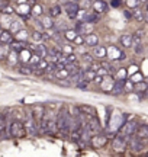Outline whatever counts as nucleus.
Returning <instances> with one entry per match:
<instances>
[{"mask_svg": "<svg viewBox=\"0 0 148 157\" xmlns=\"http://www.w3.org/2000/svg\"><path fill=\"white\" fill-rule=\"evenodd\" d=\"M26 135V129L22 121L19 119H13V121H7L6 119V138L12 137V138H23Z\"/></svg>", "mask_w": 148, "mask_h": 157, "instance_id": "1", "label": "nucleus"}, {"mask_svg": "<svg viewBox=\"0 0 148 157\" xmlns=\"http://www.w3.org/2000/svg\"><path fill=\"white\" fill-rule=\"evenodd\" d=\"M70 122H71V115L67 111V108H63L60 112L57 113V128L58 132L63 135V137H67L70 132Z\"/></svg>", "mask_w": 148, "mask_h": 157, "instance_id": "2", "label": "nucleus"}, {"mask_svg": "<svg viewBox=\"0 0 148 157\" xmlns=\"http://www.w3.org/2000/svg\"><path fill=\"white\" fill-rule=\"evenodd\" d=\"M25 129H26V134L31 135V137H36V135L39 134V128H38V121L34 118L32 113H28L26 118H25Z\"/></svg>", "mask_w": 148, "mask_h": 157, "instance_id": "3", "label": "nucleus"}, {"mask_svg": "<svg viewBox=\"0 0 148 157\" xmlns=\"http://www.w3.org/2000/svg\"><path fill=\"white\" fill-rule=\"evenodd\" d=\"M128 138L129 137H126L124 134H116L115 135V138L112 140V148H113L115 153H124L126 150V147H128Z\"/></svg>", "mask_w": 148, "mask_h": 157, "instance_id": "4", "label": "nucleus"}, {"mask_svg": "<svg viewBox=\"0 0 148 157\" xmlns=\"http://www.w3.org/2000/svg\"><path fill=\"white\" fill-rule=\"evenodd\" d=\"M106 58H109V61H124L126 58V54L124 51L118 48V47H115V45H110L106 48Z\"/></svg>", "mask_w": 148, "mask_h": 157, "instance_id": "5", "label": "nucleus"}, {"mask_svg": "<svg viewBox=\"0 0 148 157\" xmlns=\"http://www.w3.org/2000/svg\"><path fill=\"white\" fill-rule=\"evenodd\" d=\"M137 128H138L137 121H125L122 124V127L119 128V132L126 135V137H131V135H134L137 132Z\"/></svg>", "mask_w": 148, "mask_h": 157, "instance_id": "6", "label": "nucleus"}, {"mask_svg": "<svg viewBox=\"0 0 148 157\" xmlns=\"http://www.w3.org/2000/svg\"><path fill=\"white\" fill-rule=\"evenodd\" d=\"M128 146H129V150L132 153H141L144 150V140L139 138V137H134L131 135L128 138Z\"/></svg>", "mask_w": 148, "mask_h": 157, "instance_id": "7", "label": "nucleus"}, {"mask_svg": "<svg viewBox=\"0 0 148 157\" xmlns=\"http://www.w3.org/2000/svg\"><path fill=\"white\" fill-rule=\"evenodd\" d=\"M64 12L67 13V16H68V19H76V16H77V12H79L80 6L77 2H74V0H70V2H65V5H64Z\"/></svg>", "mask_w": 148, "mask_h": 157, "instance_id": "8", "label": "nucleus"}, {"mask_svg": "<svg viewBox=\"0 0 148 157\" xmlns=\"http://www.w3.org/2000/svg\"><path fill=\"white\" fill-rule=\"evenodd\" d=\"M74 29H76V31H77V34H80V35H87V34H91V32H93V29H94V23L79 21V22L74 25Z\"/></svg>", "mask_w": 148, "mask_h": 157, "instance_id": "9", "label": "nucleus"}, {"mask_svg": "<svg viewBox=\"0 0 148 157\" xmlns=\"http://www.w3.org/2000/svg\"><path fill=\"white\" fill-rule=\"evenodd\" d=\"M109 7H110V6L108 5L106 0H91V7L90 9H93L96 13H100V15L108 13Z\"/></svg>", "mask_w": 148, "mask_h": 157, "instance_id": "10", "label": "nucleus"}, {"mask_svg": "<svg viewBox=\"0 0 148 157\" xmlns=\"http://www.w3.org/2000/svg\"><path fill=\"white\" fill-rule=\"evenodd\" d=\"M108 135H102L97 132L96 135H91V140H90V146L94 147V148H102L108 144Z\"/></svg>", "mask_w": 148, "mask_h": 157, "instance_id": "11", "label": "nucleus"}, {"mask_svg": "<svg viewBox=\"0 0 148 157\" xmlns=\"http://www.w3.org/2000/svg\"><path fill=\"white\" fill-rule=\"evenodd\" d=\"M113 83H115V80H113V76L112 74H108V76H105L103 77V80L100 82V90L102 92H105V93H110L112 92V87H113Z\"/></svg>", "mask_w": 148, "mask_h": 157, "instance_id": "12", "label": "nucleus"}, {"mask_svg": "<svg viewBox=\"0 0 148 157\" xmlns=\"http://www.w3.org/2000/svg\"><path fill=\"white\" fill-rule=\"evenodd\" d=\"M15 12H16L17 15L22 17V21H26V19L31 16V5H28V3L19 5L16 9H15Z\"/></svg>", "mask_w": 148, "mask_h": 157, "instance_id": "13", "label": "nucleus"}, {"mask_svg": "<svg viewBox=\"0 0 148 157\" xmlns=\"http://www.w3.org/2000/svg\"><path fill=\"white\" fill-rule=\"evenodd\" d=\"M91 54L97 60H106V47L105 45H94L91 48Z\"/></svg>", "mask_w": 148, "mask_h": 157, "instance_id": "14", "label": "nucleus"}, {"mask_svg": "<svg viewBox=\"0 0 148 157\" xmlns=\"http://www.w3.org/2000/svg\"><path fill=\"white\" fill-rule=\"evenodd\" d=\"M38 19H39L44 31H48V29L54 28V17H51L50 15H42V16H39Z\"/></svg>", "mask_w": 148, "mask_h": 157, "instance_id": "15", "label": "nucleus"}, {"mask_svg": "<svg viewBox=\"0 0 148 157\" xmlns=\"http://www.w3.org/2000/svg\"><path fill=\"white\" fill-rule=\"evenodd\" d=\"M10 67H16L17 64H19V56H17V51L15 50H12L9 51V54H7V57H6V60H5Z\"/></svg>", "mask_w": 148, "mask_h": 157, "instance_id": "16", "label": "nucleus"}, {"mask_svg": "<svg viewBox=\"0 0 148 157\" xmlns=\"http://www.w3.org/2000/svg\"><path fill=\"white\" fill-rule=\"evenodd\" d=\"M125 92V80H115V83H113V87H112V95L115 96H119L122 95Z\"/></svg>", "mask_w": 148, "mask_h": 157, "instance_id": "17", "label": "nucleus"}, {"mask_svg": "<svg viewBox=\"0 0 148 157\" xmlns=\"http://www.w3.org/2000/svg\"><path fill=\"white\" fill-rule=\"evenodd\" d=\"M83 36H84V45L86 47H89V48H93L94 45L99 44V36H97L94 32L87 34V35H83Z\"/></svg>", "mask_w": 148, "mask_h": 157, "instance_id": "18", "label": "nucleus"}, {"mask_svg": "<svg viewBox=\"0 0 148 157\" xmlns=\"http://www.w3.org/2000/svg\"><path fill=\"white\" fill-rule=\"evenodd\" d=\"M57 131H58V128H57V118L51 117L50 119L46 118V134L54 135Z\"/></svg>", "mask_w": 148, "mask_h": 157, "instance_id": "19", "label": "nucleus"}, {"mask_svg": "<svg viewBox=\"0 0 148 157\" xmlns=\"http://www.w3.org/2000/svg\"><path fill=\"white\" fill-rule=\"evenodd\" d=\"M32 52H34V51H31L28 47H25L23 50H20L19 52H17V56H19V61H22V64H28Z\"/></svg>", "mask_w": 148, "mask_h": 157, "instance_id": "20", "label": "nucleus"}, {"mask_svg": "<svg viewBox=\"0 0 148 157\" xmlns=\"http://www.w3.org/2000/svg\"><path fill=\"white\" fill-rule=\"evenodd\" d=\"M13 34H12L9 29H2L0 31V42L2 44H10L12 41H13Z\"/></svg>", "mask_w": 148, "mask_h": 157, "instance_id": "21", "label": "nucleus"}, {"mask_svg": "<svg viewBox=\"0 0 148 157\" xmlns=\"http://www.w3.org/2000/svg\"><path fill=\"white\" fill-rule=\"evenodd\" d=\"M13 38L16 39V41H22V42H28V39L31 38V34H29L28 31L25 28L19 29L16 34H13Z\"/></svg>", "mask_w": 148, "mask_h": 157, "instance_id": "22", "label": "nucleus"}, {"mask_svg": "<svg viewBox=\"0 0 148 157\" xmlns=\"http://www.w3.org/2000/svg\"><path fill=\"white\" fill-rule=\"evenodd\" d=\"M44 15V7H42V5L41 3H38V2H34V5L31 6V16L34 17H39Z\"/></svg>", "mask_w": 148, "mask_h": 157, "instance_id": "23", "label": "nucleus"}, {"mask_svg": "<svg viewBox=\"0 0 148 157\" xmlns=\"http://www.w3.org/2000/svg\"><path fill=\"white\" fill-rule=\"evenodd\" d=\"M45 113H46V111L42 105H36V106H34V109H32V115H34V118L36 121L42 119V118L45 117Z\"/></svg>", "mask_w": 148, "mask_h": 157, "instance_id": "24", "label": "nucleus"}, {"mask_svg": "<svg viewBox=\"0 0 148 157\" xmlns=\"http://www.w3.org/2000/svg\"><path fill=\"white\" fill-rule=\"evenodd\" d=\"M19 29H22V22H20V19H19V17H12L10 25H9V31H10L12 34H16Z\"/></svg>", "mask_w": 148, "mask_h": 157, "instance_id": "25", "label": "nucleus"}, {"mask_svg": "<svg viewBox=\"0 0 148 157\" xmlns=\"http://www.w3.org/2000/svg\"><path fill=\"white\" fill-rule=\"evenodd\" d=\"M34 51L39 54L41 58H46V57H48V47H46L45 44H42V42H38V44L35 45Z\"/></svg>", "mask_w": 148, "mask_h": 157, "instance_id": "26", "label": "nucleus"}, {"mask_svg": "<svg viewBox=\"0 0 148 157\" xmlns=\"http://www.w3.org/2000/svg\"><path fill=\"white\" fill-rule=\"evenodd\" d=\"M100 17H102V15L100 13H96L94 10H89V13H87V17H86L84 22H90V23H99L100 22Z\"/></svg>", "mask_w": 148, "mask_h": 157, "instance_id": "27", "label": "nucleus"}, {"mask_svg": "<svg viewBox=\"0 0 148 157\" xmlns=\"http://www.w3.org/2000/svg\"><path fill=\"white\" fill-rule=\"evenodd\" d=\"M119 42L124 48H132V35L131 34H124L120 35Z\"/></svg>", "mask_w": 148, "mask_h": 157, "instance_id": "28", "label": "nucleus"}, {"mask_svg": "<svg viewBox=\"0 0 148 157\" xmlns=\"http://www.w3.org/2000/svg\"><path fill=\"white\" fill-rule=\"evenodd\" d=\"M61 13H63V7L60 5H52L50 9H48V15L51 17H58V16H61Z\"/></svg>", "mask_w": 148, "mask_h": 157, "instance_id": "29", "label": "nucleus"}, {"mask_svg": "<svg viewBox=\"0 0 148 157\" xmlns=\"http://www.w3.org/2000/svg\"><path fill=\"white\" fill-rule=\"evenodd\" d=\"M63 36H64V39L67 41V42H73L74 41V38L77 36V31L74 28H68V29H65L63 32Z\"/></svg>", "mask_w": 148, "mask_h": 157, "instance_id": "30", "label": "nucleus"}, {"mask_svg": "<svg viewBox=\"0 0 148 157\" xmlns=\"http://www.w3.org/2000/svg\"><path fill=\"white\" fill-rule=\"evenodd\" d=\"M10 21H12V15L0 13V26H2V29H9Z\"/></svg>", "mask_w": 148, "mask_h": 157, "instance_id": "31", "label": "nucleus"}, {"mask_svg": "<svg viewBox=\"0 0 148 157\" xmlns=\"http://www.w3.org/2000/svg\"><path fill=\"white\" fill-rule=\"evenodd\" d=\"M79 111L80 112H83L84 115H87V117H94L96 115V109L93 106H87V105H81V106H79Z\"/></svg>", "mask_w": 148, "mask_h": 157, "instance_id": "32", "label": "nucleus"}, {"mask_svg": "<svg viewBox=\"0 0 148 157\" xmlns=\"http://www.w3.org/2000/svg\"><path fill=\"white\" fill-rule=\"evenodd\" d=\"M36 70V66H20L19 67V73L25 74V76H32Z\"/></svg>", "mask_w": 148, "mask_h": 157, "instance_id": "33", "label": "nucleus"}, {"mask_svg": "<svg viewBox=\"0 0 148 157\" xmlns=\"http://www.w3.org/2000/svg\"><path fill=\"white\" fill-rule=\"evenodd\" d=\"M137 137L142 138V140H148V125H141L137 128Z\"/></svg>", "mask_w": 148, "mask_h": 157, "instance_id": "34", "label": "nucleus"}, {"mask_svg": "<svg viewBox=\"0 0 148 157\" xmlns=\"http://www.w3.org/2000/svg\"><path fill=\"white\" fill-rule=\"evenodd\" d=\"M9 51H10V45L0 42V61H5L7 54H9Z\"/></svg>", "mask_w": 148, "mask_h": 157, "instance_id": "35", "label": "nucleus"}, {"mask_svg": "<svg viewBox=\"0 0 148 157\" xmlns=\"http://www.w3.org/2000/svg\"><path fill=\"white\" fill-rule=\"evenodd\" d=\"M132 17L138 21V22L144 23V10L142 9H139V7H135V9H132Z\"/></svg>", "mask_w": 148, "mask_h": 157, "instance_id": "36", "label": "nucleus"}, {"mask_svg": "<svg viewBox=\"0 0 148 157\" xmlns=\"http://www.w3.org/2000/svg\"><path fill=\"white\" fill-rule=\"evenodd\" d=\"M68 28H70L68 23L65 22V21H57V22H54V29H57L58 32H61V34Z\"/></svg>", "mask_w": 148, "mask_h": 157, "instance_id": "37", "label": "nucleus"}, {"mask_svg": "<svg viewBox=\"0 0 148 157\" xmlns=\"http://www.w3.org/2000/svg\"><path fill=\"white\" fill-rule=\"evenodd\" d=\"M83 76H84V80H87L90 83V82H93V78L96 76V71L91 70V68H83Z\"/></svg>", "mask_w": 148, "mask_h": 157, "instance_id": "38", "label": "nucleus"}, {"mask_svg": "<svg viewBox=\"0 0 148 157\" xmlns=\"http://www.w3.org/2000/svg\"><path fill=\"white\" fill-rule=\"evenodd\" d=\"M0 138H6V117L0 113Z\"/></svg>", "mask_w": 148, "mask_h": 157, "instance_id": "39", "label": "nucleus"}, {"mask_svg": "<svg viewBox=\"0 0 148 157\" xmlns=\"http://www.w3.org/2000/svg\"><path fill=\"white\" fill-rule=\"evenodd\" d=\"M0 13H6V15H15V7L10 6L9 3H6V5L2 6V9H0Z\"/></svg>", "mask_w": 148, "mask_h": 157, "instance_id": "40", "label": "nucleus"}, {"mask_svg": "<svg viewBox=\"0 0 148 157\" xmlns=\"http://www.w3.org/2000/svg\"><path fill=\"white\" fill-rule=\"evenodd\" d=\"M115 78L116 80H126V76H128V73H126V68H119L118 71H115Z\"/></svg>", "mask_w": 148, "mask_h": 157, "instance_id": "41", "label": "nucleus"}, {"mask_svg": "<svg viewBox=\"0 0 148 157\" xmlns=\"http://www.w3.org/2000/svg\"><path fill=\"white\" fill-rule=\"evenodd\" d=\"M31 38H32V41H34L35 44L42 42V41H44V39H42V31H36V29H35L34 32L31 34Z\"/></svg>", "mask_w": 148, "mask_h": 157, "instance_id": "42", "label": "nucleus"}, {"mask_svg": "<svg viewBox=\"0 0 148 157\" xmlns=\"http://www.w3.org/2000/svg\"><path fill=\"white\" fill-rule=\"evenodd\" d=\"M54 76H55V78H68L70 73L67 71V68L64 67V68H61V70H57V71L54 73Z\"/></svg>", "mask_w": 148, "mask_h": 157, "instance_id": "43", "label": "nucleus"}, {"mask_svg": "<svg viewBox=\"0 0 148 157\" xmlns=\"http://www.w3.org/2000/svg\"><path fill=\"white\" fill-rule=\"evenodd\" d=\"M41 61V57H39V54H38V52H32V54H31V58H29V66H36V64H38V63Z\"/></svg>", "mask_w": 148, "mask_h": 157, "instance_id": "44", "label": "nucleus"}, {"mask_svg": "<svg viewBox=\"0 0 148 157\" xmlns=\"http://www.w3.org/2000/svg\"><path fill=\"white\" fill-rule=\"evenodd\" d=\"M61 50H63V54L68 56V54L74 52V47H73V45H70L68 42H64V44L61 45Z\"/></svg>", "mask_w": 148, "mask_h": 157, "instance_id": "45", "label": "nucleus"}, {"mask_svg": "<svg viewBox=\"0 0 148 157\" xmlns=\"http://www.w3.org/2000/svg\"><path fill=\"white\" fill-rule=\"evenodd\" d=\"M80 132H81V129H71L70 131V140L77 143L80 140Z\"/></svg>", "mask_w": 148, "mask_h": 157, "instance_id": "46", "label": "nucleus"}, {"mask_svg": "<svg viewBox=\"0 0 148 157\" xmlns=\"http://www.w3.org/2000/svg\"><path fill=\"white\" fill-rule=\"evenodd\" d=\"M77 3L81 9H90L91 7V0H79Z\"/></svg>", "mask_w": 148, "mask_h": 157, "instance_id": "47", "label": "nucleus"}, {"mask_svg": "<svg viewBox=\"0 0 148 157\" xmlns=\"http://www.w3.org/2000/svg\"><path fill=\"white\" fill-rule=\"evenodd\" d=\"M139 0H126V6L129 9H135V7H139Z\"/></svg>", "mask_w": 148, "mask_h": 157, "instance_id": "48", "label": "nucleus"}, {"mask_svg": "<svg viewBox=\"0 0 148 157\" xmlns=\"http://www.w3.org/2000/svg\"><path fill=\"white\" fill-rule=\"evenodd\" d=\"M125 92H134V82L132 80H125Z\"/></svg>", "mask_w": 148, "mask_h": 157, "instance_id": "49", "label": "nucleus"}, {"mask_svg": "<svg viewBox=\"0 0 148 157\" xmlns=\"http://www.w3.org/2000/svg\"><path fill=\"white\" fill-rule=\"evenodd\" d=\"M73 42L76 45H84V36H83V35H80V34H77V36L74 38Z\"/></svg>", "mask_w": 148, "mask_h": 157, "instance_id": "50", "label": "nucleus"}, {"mask_svg": "<svg viewBox=\"0 0 148 157\" xmlns=\"http://www.w3.org/2000/svg\"><path fill=\"white\" fill-rule=\"evenodd\" d=\"M131 80L134 82V83H137V82H141V80H144V78H142V76H141V73H135L131 77Z\"/></svg>", "mask_w": 148, "mask_h": 157, "instance_id": "51", "label": "nucleus"}, {"mask_svg": "<svg viewBox=\"0 0 148 157\" xmlns=\"http://www.w3.org/2000/svg\"><path fill=\"white\" fill-rule=\"evenodd\" d=\"M122 5V0H110V6L112 7H119Z\"/></svg>", "mask_w": 148, "mask_h": 157, "instance_id": "52", "label": "nucleus"}, {"mask_svg": "<svg viewBox=\"0 0 148 157\" xmlns=\"http://www.w3.org/2000/svg\"><path fill=\"white\" fill-rule=\"evenodd\" d=\"M134 51H135V54H142V44L141 45H135V47H132Z\"/></svg>", "mask_w": 148, "mask_h": 157, "instance_id": "53", "label": "nucleus"}, {"mask_svg": "<svg viewBox=\"0 0 148 157\" xmlns=\"http://www.w3.org/2000/svg\"><path fill=\"white\" fill-rule=\"evenodd\" d=\"M103 80V76H99V74H96L94 76V78H93V83L94 84H100V82Z\"/></svg>", "mask_w": 148, "mask_h": 157, "instance_id": "54", "label": "nucleus"}, {"mask_svg": "<svg viewBox=\"0 0 148 157\" xmlns=\"http://www.w3.org/2000/svg\"><path fill=\"white\" fill-rule=\"evenodd\" d=\"M124 15H125V17H128V19H131L132 17V13L129 10H124Z\"/></svg>", "mask_w": 148, "mask_h": 157, "instance_id": "55", "label": "nucleus"}, {"mask_svg": "<svg viewBox=\"0 0 148 157\" xmlns=\"http://www.w3.org/2000/svg\"><path fill=\"white\" fill-rule=\"evenodd\" d=\"M144 22L148 23V12H144Z\"/></svg>", "mask_w": 148, "mask_h": 157, "instance_id": "56", "label": "nucleus"}, {"mask_svg": "<svg viewBox=\"0 0 148 157\" xmlns=\"http://www.w3.org/2000/svg\"><path fill=\"white\" fill-rule=\"evenodd\" d=\"M139 2H142V3H147L148 0H139Z\"/></svg>", "mask_w": 148, "mask_h": 157, "instance_id": "57", "label": "nucleus"}, {"mask_svg": "<svg viewBox=\"0 0 148 157\" xmlns=\"http://www.w3.org/2000/svg\"><path fill=\"white\" fill-rule=\"evenodd\" d=\"M147 12H148V2H147Z\"/></svg>", "mask_w": 148, "mask_h": 157, "instance_id": "58", "label": "nucleus"}, {"mask_svg": "<svg viewBox=\"0 0 148 157\" xmlns=\"http://www.w3.org/2000/svg\"><path fill=\"white\" fill-rule=\"evenodd\" d=\"M32 2H38V0H32Z\"/></svg>", "mask_w": 148, "mask_h": 157, "instance_id": "59", "label": "nucleus"}, {"mask_svg": "<svg viewBox=\"0 0 148 157\" xmlns=\"http://www.w3.org/2000/svg\"><path fill=\"white\" fill-rule=\"evenodd\" d=\"M145 154H147V156H148V151H147V153H145Z\"/></svg>", "mask_w": 148, "mask_h": 157, "instance_id": "60", "label": "nucleus"}, {"mask_svg": "<svg viewBox=\"0 0 148 157\" xmlns=\"http://www.w3.org/2000/svg\"><path fill=\"white\" fill-rule=\"evenodd\" d=\"M65 2H70V0H65Z\"/></svg>", "mask_w": 148, "mask_h": 157, "instance_id": "61", "label": "nucleus"}, {"mask_svg": "<svg viewBox=\"0 0 148 157\" xmlns=\"http://www.w3.org/2000/svg\"><path fill=\"white\" fill-rule=\"evenodd\" d=\"M0 31H2V26H0Z\"/></svg>", "mask_w": 148, "mask_h": 157, "instance_id": "62", "label": "nucleus"}]
</instances>
